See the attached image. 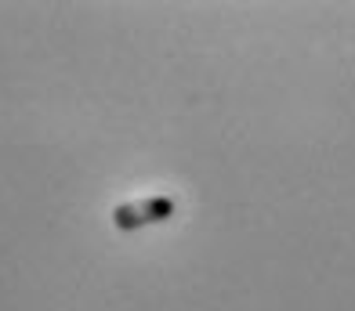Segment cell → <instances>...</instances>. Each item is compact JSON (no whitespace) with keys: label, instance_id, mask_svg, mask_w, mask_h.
<instances>
[{"label":"cell","instance_id":"1","mask_svg":"<svg viewBox=\"0 0 355 311\" xmlns=\"http://www.w3.org/2000/svg\"><path fill=\"white\" fill-rule=\"evenodd\" d=\"M174 217V199L171 195H149V199H138V203H120L112 210V224L120 232H135V228L145 224H164Z\"/></svg>","mask_w":355,"mask_h":311}]
</instances>
